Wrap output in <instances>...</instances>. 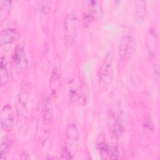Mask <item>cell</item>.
Returning <instances> with one entry per match:
<instances>
[{
    "label": "cell",
    "mask_w": 160,
    "mask_h": 160,
    "mask_svg": "<svg viewBox=\"0 0 160 160\" xmlns=\"http://www.w3.org/2000/svg\"><path fill=\"white\" fill-rule=\"evenodd\" d=\"M78 32V16L74 11L69 12L66 16L64 21V45L70 48L75 42Z\"/></svg>",
    "instance_id": "6da1fadb"
},
{
    "label": "cell",
    "mask_w": 160,
    "mask_h": 160,
    "mask_svg": "<svg viewBox=\"0 0 160 160\" xmlns=\"http://www.w3.org/2000/svg\"><path fill=\"white\" fill-rule=\"evenodd\" d=\"M135 39L131 32L126 33L121 38L119 50L118 58L119 64L123 65L129 59L134 51Z\"/></svg>",
    "instance_id": "7a4b0ae2"
},
{
    "label": "cell",
    "mask_w": 160,
    "mask_h": 160,
    "mask_svg": "<svg viewBox=\"0 0 160 160\" xmlns=\"http://www.w3.org/2000/svg\"><path fill=\"white\" fill-rule=\"evenodd\" d=\"M85 9L84 10L82 18V26L83 28H88L98 15L99 7L97 1H85Z\"/></svg>",
    "instance_id": "3957f363"
},
{
    "label": "cell",
    "mask_w": 160,
    "mask_h": 160,
    "mask_svg": "<svg viewBox=\"0 0 160 160\" xmlns=\"http://www.w3.org/2000/svg\"><path fill=\"white\" fill-rule=\"evenodd\" d=\"M113 58L114 54L112 51L106 53L98 71V78L99 81L105 82L108 80H110L112 76Z\"/></svg>",
    "instance_id": "277c9868"
},
{
    "label": "cell",
    "mask_w": 160,
    "mask_h": 160,
    "mask_svg": "<svg viewBox=\"0 0 160 160\" xmlns=\"http://www.w3.org/2000/svg\"><path fill=\"white\" fill-rule=\"evenodd\" d=\"M49 84L52 95H56L59 92L61 85V65L58 59H56L54 61L49 78Z\"/></svg>",
    "instance_id": "5b68a950"
},
{
    "label": "cell",
    "mask_w": 160,
    "mask_h": 160,
    "mask_svg": "<svg viewBox=\"0 0 160 160\" xmlns=\"http://www.w3.org/2000/svg\"><path fill=\"white\" fill-rule=\"evenodd\" d=\"M14 124V113L12 107L7 104L3 106L1 112V126L6 132H11Z\"/></svg>",
    "instance_id": "8992f818"
},
{
    "label": "cell",
    "mask_w": 160,
    "mask_h": 160,
    "mask_svg": "<svg viewBox=\"0 0 160 160\" xmlns=\"http://www.w3.org/2000/svg\"><path fill=\"white\" fill-rule=\"evenodd\" d=\"M12 65L19 71H22L27 65L24 46L23 43L19 42L14 48L12 56Z\"/></svg>",
    "instance_id": "52a82bcc"
},
{
    "label": "cell",
    "mask_w": 160,
    "mask_h": 160,
    "mask_svg": "<svg viewBox=\"0 0 160 160\" xmlns=\"http://www.w3.org/2000/svg\"><path fill=\"white\" fill-rule=\"evenodd\" d=\"M79 132L78 127L74 124H70L68 126L66 130V145L73 154L77 149L79 141Z\"/></svg>",
    "instance_id": "ba28073f"
},
{
    "label": "cell",
    "mask_w": 160,
    "mask_h": 160,
    "mask_svg": "<svg viewBox=\"0 0 160 160\" xmlns=\"http://www.w3.org/2000/svg\"><path fill=\"white\" fill-rule=\"evenodd\" d=\"M108 124L109 131L114 137L118 138L122 134L124 128L122 122L120 118L114 112H110L108 119Z\"/></svg>",
    "instance_id": "9c48e42d"
},
{
    "label": "cell",
    "mask_w": 160,
    "mask_h": 160,
    "mask_svg": "<svg viewBox=\"0 0 160 160\" xmlns=\"http://www.w3.org/2000/svg\"><path fill=\"white\" fill-rule=\"evenodd\" d=\"M146 46L149 56L151 58H154L157 53L158 49V36L156 30L151 28L147 34Z\"/></svg>",
    "instance_id": "30bf717a"
},
{
    "label": "cell",
    "mask_w": 160,
    "mask_h": 160,
    "mask_svg": "<svg viewBox=\"0 0 160 160\" xmlns=\"http://www.w3.org/2000/svg\"><path fill=\"white\" fill-rule=\"evenodd\" d=\"M42 116L43 119L46 122L52 121L54 117V111L52 100L50 96H47L43 100L42 105Z\"/></svg>",
    "instance_id": "8fae6325"
},
{
    "label": "cell",
    "mask_w": 160,
    "mask_h": 160,
    "mask_svg": "<svg viewBox=\"0 0 160 160\" xmlns=\"http://www.w3.org/2000/svg\"><path fill=\"white\" fill-rule=\"evenodd\" d=\"M17 31L12 28L3 29L0 34V44L1 46L12 44L17 38Z\"/></svg>",
    "instance_id": "7c38bea8"
},
{
    "label": "cell",
    "mask_w": 160,
    "mask_h": 160,
    "mask_svg": "<svg viewBox=\"0 0 160 160\" xmlns=\"http://www.w3.org/2000/svg\"><path fill=\"white\" fill-rule=\"evenodd\" d=\"M147 12L146 2L143 0L136 1L135 6V17L136 21L139 24H141L144 21Z\"/></svg>",
    "instance_id": "4fadbf2b"
},
{
    "label": "cell",
    "mask_w": 160,
    "mask_h": 160,
    "mask_svg": "<svg viewBox=\"0 0 160 160\" xmlns=\"http://www.w3.org/2000/svg\"><path fill=\"white\" fill-rule=\"evenodd\" d=\"M9 72L7 68V60L2 56L0 66V84L1 86H6L9 81Z\"/></svg>",
    "instance_id": "5bb4252c"
},
{
    "label": "cell",
    "mask_w": 160,
    "mask_h": 160,
    "mask_svg": "<svg viewBox=\"0 0 160 160\" xmlns=\"http://www.w3.org/2000/svg\"><path fill=\"white\" fill-rule=\"evenodd\" d=\"M30 88L28 84H24L21 88L18 96V101L19 104L25 108L28 104V99L30 95Z\"/></svg>",
    "instance_id": "9a60e30c"
},
{
    "label": "cell",
    "mask_w": 160,
    "mask_h": 160,
    "mask_svg": "<svg viewBox=\"0 0 160 160\" xmlns=\"http://www.w3.org/2000/svg\"><path fill=\"white\" fill-rule=\"evenodd\" d=\"M11 145V140L9 137H4L1 141L0 144V159L6 158L9 151Z\"/></svg>",
    "instance_id": "2e32d148"
},
{
    "label": "cell",
    "mask_w": 160,
    "mask_h": 160,
    "mask_svg": "<svg viewBox=\"0 0 160 160\" xmlns=\"http://www.w3.org/2000/svg\"><path fill=\"white\" fill-rule=\"evenodd\" d=\"M96 148L102 158H106L108 156L109 145L106 143L104 136H99V139H98L96 143Z\"/></svg>",
    "instance_id": "e0dca14e"
},
{
    "label": "cell",
    "mask_w": 160,
    "mask_h": 160,
    "mask_svg": "<svg viewBox=\"0 0 160 160\" xmlns=\"http://www.w3.org/2000/svg\"><path fill=\"white\" fill-rule=\"evenodd\" d=\"M11 1H0V18L2 21L10 13L11 9Z\"/></svg>",
    "instance_id": "ac0fdd59"
},
{
    "label": "cell",
    "mask_w": 160,
    "mask_h": 160,
    "mask_svg": "<svg viewBox=\"0 0 160 160\" xmlns=\"http://www.w3.org/2000/svg\"><path fill=\"white\" fill-rule=\"evenodd\" d=\"M79 98L78 88L74 86H70L68 89V100L71 104L77 102Z\"/></svg>",
    "instance_id": "d6986e66"
},
{
    "label": "cell",
    "mask_w": 160,
    "mask_h": 160,
    "mask_svg": "<svg viewBox=\"0 0 160 160\" xmlns=\"http://www.w3.org/2000/svg\"><path fill=\"white\" fill-rule=\"evenodd\" d=\"M119 155V148L117 145H111L109 146L108 156L112 159H118Z\"/></svg>",
    "instance_id": "ffe728a7"
},
{
    "label": "cell",
    "mask_w": 160,
    "mask_h": 160,
    "mask_svg": "<svg viewBox=\"0 0 160 160\" xmlns=\"http://www.w3.org/2000/svg\"><path fill=\"white\" fill-rule=\"evenodd\" d=\"M73 156H74V154L69 149V148L67 147V146L66 144H64L61 148V156L63 159H72Z\"/></svg>",
    "instance_id": "44dd1931"
},
{
    "label": "cell",
    "mask_w": 160,
    "mask_h": 160,
    "mask_svg": "<svg viewBox=\"0 0 160 160\" xmlns=\"http://www.w3.org/2000/svg\"><path fill=\"white\" fill-rule=\"evenodd\" d=\"M143 126H144V129H146V131L148 132H152L154 131V124L152 121L149 119L144 121Z\"/></svg>",
    "instance_id": "7402d4cb"
}]
</instances>
